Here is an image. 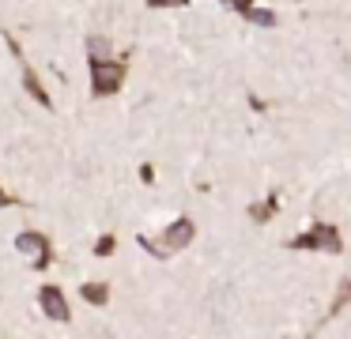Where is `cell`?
<instances>
[{
  "label": "cell",
  "instance_id": "cell-1",
  "mask_svg": "<svg viewBox=\"0 0 351 339\" xmlns=\"http://www.w3.org/2000/svg\"><path fill=\"white\" fill-rule=\"evenodd\" d=\"M287 249H295V253H328V256H340L343 253V234L336 230L332 223H325V218H313L302 234H295V238L287 241Z\"/></svg>",
  "mask_w": 351,
  "mask_h": 339
},
{
  "label": "cell",
  "instance_id": "cell-2",
  "mask_svg": "<svg viewBox=\"0 0 351 339\" xmlns=\"http://www.w3.org/2000/svg\"><path fill=\"white\" fill-rule=\"evenodd\" d=\"M193 238H197V223H193L189 215H178L174 223H170L167 230L159 234V241H147V238H140V245H144L152 256H159V260H167V256L182 253V249H189V245H193Z\"/></svg>",
  "mask_w": 351,
  "mask_h": 339
},
{
  "label": "cell",
  "instance_id": "cell-3",
  "mask_svg": "<svg viewBox=\"0 0 351 339\" xmlns=\"http://www.w3.org/2000/svg\"><path fill=\"white\" fill-rule=\"evenodd\" d=\"M87 75H91V95L95 98H110L125 87V60L117 57H87Z\"/></svg>",
  "mask_w": 351,
  "mask_h": 339
},
{
  "label": "cell",
  "instance_id": "cell-4",
  "mask_svg": "<svg viewBox=\"0 0 351 339\" xmlns=\"http://www.w3.org/2000/svg\"><path fill=\"white\" fill-rule=\"evenodd\" d=\"M16 249L31 260V268H38V271H46L49 264L57 260V256H53V241H49L42 230H23L16 238Z\"/></svg>",
  "mask_w": 351,
  "mask_h": 339
},
{
  "label": "cell",
  "instance_id": "cell-5",
  "mask_svg": "<svg viewBox=\"0 0 351 339\" xmlns=\"http://www.w3.org/2000/svg\"><path fill=\"white\" fill-rule=\"evenodd\" d=\"M38 309L46 313V321L53 324H69L72 321V309H69V298H64V290L57 283H46L38 290Z\"/></svg>",
  "mask_w": 351,
  "mask_h": 339
},
{
  "label": "cell",
  "instance_id": "cell-6",
  "mask_svg": "<svg viewBox=\"0 0 351 339\" xmlns=\"http://www.w3.org/2000/svg\"><path fill=\"white\" fill-rule=\"evenodd\" d=\"M19 68H23V87H27V95L34 98V102L42 105V110H49V105H53V98H49V90L42 87V79H38V72H34L31 64H27V60H19Z\"/></svg>",
  "mask_w": 351,
  "mask_h": 339
},
{
  "label": "cell",
  "instance_id": "cell-7",
  "mask_svg": "<svg viewBox=\"0 0 351 339\" xmlns=\"http://www.w3.org/2000/svg\"><path fill=\"white\" fill-rule=\"evenodd\" d=\"M80 298H84L87 301V305H106V301H110V286L106 283H84V286H80Z\"/></svg>",
  "mask_w": 351,
  "mask_h": 339
},
{
  "label": "cell",
  "instance_id": "cell-8",
  "mask_svg": "<svg viewBox=\"0 0 351 339\" xmlns=\"http://www.w3.org/2000/svg\"><path fill=\"white\" fill-rule=\"evenodd\" d=\"M348 305H351V279H340V286H336L332 301H328V316H340Z\"/></svg>",
  "mask_w": 351,
  "mask_h": 339
},
{
  "label": "cell",
  "instance_id": "cell-9",
  "mask_svg": "<svg viewBox=\"0 0 351 339\" xmlns=\"http://www.w3.org/2000/svg\"><path fill=\"white\" fill-rule=\"evenodd\" d=\"M87 57H114V45L106 34H91L87 38Z\"/></svg>",
  "mask_w": 351,
  "mask_h": 339
},
{
  "label": "cell",
  "instance_id": "cell-10",
  "mask_svg": "<svg viewBox=\"0 0 351 339\" xmlns=\"http://www.w3.org/2000/svg\"><path fill=\"white\" fill-rule=\"evenodd\" d=\"M272 215H276V196H268V200H261V203H253V208H250L253 223H268Z\"/></svg>",
  "mask_w": 351,
  "mask_h": 339
},
{
  "label": "cell",
  "instance_id": "cell-11",
  "mask_svg": "<svg viewBox=\"0 0 351 339\" xmlns=\"http://www.w3.org/2000/svg\"><path fill=\"white\" fill-rule=\"evenodd\" d=\"M245 19L257 23V27H276V15L265 12V8H250V12H245Z\"/></svg>",
  "mask_w": 351,
  "mask_h": 339
},
{
  "label": "cell",
  "instance_id": "cell-12",
  "mask_svg": "<svg viewBox=\"0 0 351 339\" xmlns=\"http://www.w3.org/2000/svg\"><path fill=\"white\" fill-rule=\"evenodd\" d=\"M114 245H117L114 234H102V238L95 241V256H110V253H114Z\"/></svg>",
  "mask_w": 351,
  "mask_h": 339
},
{
  "label": "cell",
  "instance_id": "cell-13",
  "mask_svg": "<svg viewBox=\"0 0 351 339\" xmlns=\"http://www.w3.org/2000/svg\"><path fill=\"white\" fill-rule=\"evenodd\" d=\"M189 0H147V8H185Z\"/></svg>",
  "mask_w": 351,
  "mask_h": 339
},
{
  "label": "cell",
  "instance_id": "cell-14",
  "mask_svg": "<svg viewBox=\"0 0 351 339\" xmlns=\"http://www.w3.org/2000/svg\"><path fill=\"white\" fill-rule=\"evenodd\" d=\"M12 203H16V200H12V196L4 192V188H0V208H12Z\"/></svg>",
  "mask_w": 351,
  "mask_h": 339
},
{
  "label": "cell",
  "instance_id": "cell-15",
  "mask_svg": "<svg viewBox=\"0 0 351 339\" xmlns=\"http://www.w3.org/2000/svg\"><path fill=\"white\" fill-rule=\"evenodd\" d=\"M223 4H227V8H230V12H234V0H223Z\"/></svg>",
  "mask_w": 351,
  "mask_h": 339
}]
</instances>
